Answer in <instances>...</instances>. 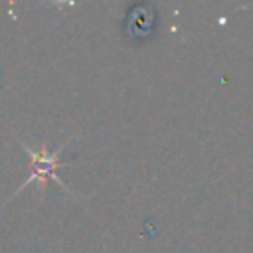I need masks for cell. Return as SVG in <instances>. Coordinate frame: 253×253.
Wrapping results in <instances>:
<instances>
[{"instance_id": "1", "label": "cell", "mask_w": 253, "mask_h": 253, "mask_svg": "<svg viewBox=\"0 0 253 253\" xmlns=\"http://www.w3.org/2000/svg\"><path fill=\"white\" fill-rule=\"evenodd\" d=\"M24 150L32 156V164H30V170H32V174H30V178L22 184V188L20 190H24V186H28L30 182H34V180H40L42 182V188H43V192H45V188H47V178H51V180H55L63 190H67L65 188V184L53 174L59 166H65V162H61L57 156H59V150H55V152H51V154H47L45 152V146H42L40 148V152H36V150H32V148H28V146H24ZM69 192V190H67Z\"/></svg>"}]
</instances>
